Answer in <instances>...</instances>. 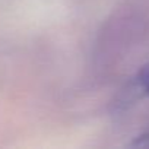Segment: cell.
Segmentation results:
<instances>
[{"label":"cell","instance_id":"obj_1","mask_svg":"<svg viewBox=\"0 0 149 149\" xmlns=\"http://www.w3.org/2000/svg\"><path fill=\"white\" fill-rule=\"evenodd\" d=\"M137 84L143 92L149 95V66H145L137 73Z\"/></svg>","mask_w":149,"mask_h":149},{"label":"cell","instance_id":"obj_2","mask_svg":"<svg viewBox=\"0 0 149 149\" xmlns=\"http://www.w3.org/2000/svg\"><path fill=\"white\" fill-rule=\"evenodd\" d=\"M133 146H143V148H149V132L143 133L140 136L136 137V140L133 142Z\"/></svg>","mask_w":149,"mask_h":149}]
</instances>
